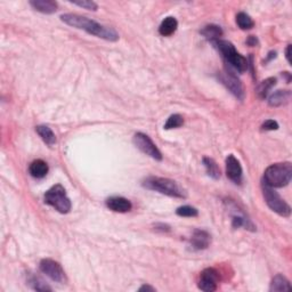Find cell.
<instances>
[{"label":"cell","mask_w":292,"mask_h":292,"mask_svg":"<svg viewBox=\"0 0 292 292\" xmlns=\"http://www.w3.org/2000/svg\"><path fill=\"white\" fill-rule=\"evenodd\" d=\"M61 21L75 29L83 30L87 33L93 34L97 38H102L107 41H118L119 40V34L117 31L110 26H105L103 24H99L96 21L90 20L88 17L78 15V14H63L61 16Z\"/></svg>","instance_id":"obj_1"},{"label":"cell","mask_w":292,"mask_h":292,"mask_svg":"<svg viewBox=\"0 0 292 292\" xmlns=\"http://www.w3.org/2000/svg\"><path fill=\"white\" fill-rule=\"evenodd\" d=\"M142 185H143L145 189L155 191V192H159L171 197L185 199L187 196L185 190H184L178 183L172 179L163 178V177L149 176L143 180Z\"/></svg>","instance_id":"obj_2"},{"label":"cell","mask_w":292,"mask_h":292,"mask_svg":"<svg viewBox=\"0 0 292 292\" xmlns=\"http://www.w3.org/2000/svg\"><path fill=\"white\" fill-rule=\"evenodd\" d=\"M291 178L292 166L290 162L275 163L265 170L263 183L272 189H280V187L289 185Z\"/></svg>","instance_id":"obj_3"},{"label":"cell","mask_w":292,"mask_h":292,"mask_svg":"<svg viewBox=\"0 0 292 292\" xmlns=\"http://www.w3.org/2000/svg\"><path fill=\"white\" fill-rule=\"evenodd\" d=\"M213 45L217 48L226 63L231 65L233 69H235V70L239 71L240 73H243L248 70V60H246L244 56H242V55L235 49L234 45H233L231 41L218 39L213 41Z\"/></svg>","instance_id":"obj_4"},{"label":"cell","mask_w":292,"mask_h":292,"mask_svg":"<svg viewBox=\"0 0 292 292\" xmlns=\"http://www.w3.org/2000/svg\"><path fill=\"white\" fill-rule=\"evenodd\" d=\"M45 203L55 208L61 214H68L71 210V201L69 199L67 191L60 184L50 187L45 193Z\"/></svg>","instance_id":"obj_5"},{"label":"cell","mask_w":292,"mask_h":292,"mask_svg":"<svg viewBox=\"0 0 292 292\" xmlns=\"http://www.w3.org/2000/svg\"><path fill=\"white\" fill-rule=\"evenodd\" d=\"M263 195L265 199V202L267 206L269 207L270 210H273L274 213L282 217H289L291 215V208L286 201H284L279 193L275 190H273L272 187L267 186L266 184L263 183L262 185Z\"/></svg>","instance_id":"obj_6"},{"label":"cell","mask_w":292,"mask_h":292,"mask_svg":"<svg viewBox=\"0 0 292 292\" xmlns=\"http://www.w3.org/2000/svg\"><path fill=\"white\" fill-rule=\"evenodd\" d=\"M133 142L136 147L144 153V154L151 156L152 159L156 160V161H161L162 154L160 152V149L156 147V145L153 143V141L149 138L147 135L143 133H137L134 135Z\"/></svg>","instance_id":"obj_7"},{"label":"cell","mask_w":292,"mask_h":292,"mask_svg":"<svg viewBox=\"0 0 292 292\" xmlns=\"http://www.w3.org/2000/svg\"><path fill=\"white\" fill-rule=\"evenodd\" d=\"M39 268L45 275L49 277L51 281L57 283L65 282L64 269L57 262L53 259H43L39 264Z\"/></svg>","instance_id":"obj_8"},{"label":"cell","mask_w":292,"mask_h":292,"mask_svg":"<svg viewBox=\"0 0 292 292\" xmlns=\"http://www.w3.org/2000/svg\"><path fill=\"white\" fill-rule=\"evenodd\" d=\"M218 78L220 80L222 85H224L236 98L241 100L244 98V88H243L241 81H240L238 76H236L234 73L226 70L225 72H221L220 74L218 75Z\"/></svg>","instance_id":"obj_9"},{"label":"cell","mask_w":292,"mask_h":292,"mask_svg":"<svg viewBox=\"0 0 292 292\" xmlns=\"http://www.w3.org/2000/svg\"><path fill=\"white\" fill-rule=\"evenodd\" d=\"M219 280H220V276H219L218 270L209 267V268L202 270L197 287L204 292H214L217 290Z\"/></svg>","instance_id":"obj_10"},{"label":"cell","mask_w":292,"mask_h":292,"mask_svg":"<svg viewBox=\"0 0 292 292\" xmlns=\"http://www.w3.org/2000/svg\"><path fill=\"white\" fill-rule=\"evenodd\" d=\"M226 175L232 182H234L235 184H241L243 170L241 163L233 154H229L226 158Z\"/></svg>","instance_id":"obj_11"},{"label":"cell","mask_w":292,"mask_h":292,"mask_svg":"<svg viewBox=\"0 0 292 292\" xmlns=\"http://www.w3.org/2000/svg\"><path fill=\"white\" fill-rule=\"evenodd\" d=\"M229 209L234 210L231 214L232 216V226L234 228H240V227H244L245 229H250V231H256L255 225L252 224L251 220L248 219V217L245 216L244 214L242 213L241 210L239 209L238 206L235 203L231 202L228 204Z\"/></svg>","instance_id":"obj_12"},{"label":"cell","mask_w":292,"mask_h":292,"mask_svg":"<svg viewBox=\"0 0 292 292\" xmlns=\"http://www.w3.org/2000/svg\"><path fill=\"white\" fill-rule=\"evenodd\" d=\"M105 204L110 210L114 211V213L126 214L129 213V211L133 209V204H131L130 201L122 196L109 197V199L106 200Z\"/></svg>","instance_id":"obj_13"},{"label":"cell","mask_w":292,"mask_h":292,"mask_svg":"<svg viewBox=\"0 0 292 292\" xmlns=\"http://www.w3.org/2000/svg\"><path fill=\"white\" fill-rule=\"evenodd\" d=\"M190 243L194 250H204L210 245L211 236L209 233L203 229H195L190 240Z\"/></svg>","instance_id":"obj_14"},{"label":"cell","mask_w":292,"mask_h":292,"mask_svg":"<svg viewBox=\"0 0 292 292\" xmlns=\"http://www.w3.org/2000/svg\"><path fill=\"white\" fill-rule=\"evenodd\" d=\"M30 6L37 12L43 14H54L58 8L57 2L51 0H32L30 1Z\"/></svg>","instance_id":"obj_15"},{"label":"cell","mask_w":292,"mask_h":292,"mask_svg":"<svg viewBox=\"0 0 292 292\" xmlns=\"http://www.w3.org/2000/svg\"><path fill=\"white\" fill-rule=\"evenodd\" d=\"M48 171H49V167L44 160H34L33 162H31V165L29 167V172L30 175L34 177L37 179H41L44 177L47 176Z\"/></svg>","instance_id":"obj_16"},{"label":"cell","mask_w":292,"mask_h":292,"mask_svg":"<svg viewBox=\"0 0 292 292\" xmlns=\"http://www.w3.org/2000/svg\"><path fill=\"white\" fill-rule=\"evenodd\" d=\"M291 99V92L290 90H277L270 95L268 98V104L270 106L274 107H279L282 105H286L290 102Z\"/></svg>","instance_id":"obj_17"},{"label":"cell","mask_w":292,"mask_h":292,"mask_svg":"<svg viewBox=\"0 0 292 292\" xmlns=\"http://www.w3.org/2000/svg\"><path fill=\"white\" fill-rule=\"evenodd\" d=\"M178 27V22L173 16H168L162 21L159 26V33L163 37L172 36Z\"/></svg>","instance_id":"obj_18"},{"label":"cell","mask_w":292,"mask_h":292,"mask_svg":"<svg viewBox=\"0 0 292 292\" xmlns=\"http://www.w3.org/2000/svg\"><path fill=\"white\" fill-rule=\"evenodd\" d=\"M291 289V284L289 280L287 277H284L281 274H277V275L274 276L272 280V283H270L269 291L274 292H282V291H289Z\"/></svg>","instance_id":"obj_19"},{"label":"cell","mask_w":292,"mask_h":292,"mask_svg":"<svg viewBox=\"0 0 292 292\" xmlns=\"http://www.w3.org/2000/svg\"><path fill=\"white\" fill-rule=\"evenodd\" d=\"M276 85V78H273V76H270V78H267L259 83L258 86H257L256 88V94L257 96L259 97V98L262 99H265L267 95H268L270 90L274 86Z\"/></svg>","instance_id":"obj_20"},{"label":"cell","mask_w":292,"mask_h":292,"mask_svg":"<svg viewBox=\"0 0 292 292\" xmlns=\"http://www.w3.org/2000/svg\"><path fill=\"white\" fill-rule=\"evenodd\" d=\"M36 131L41 137V140H43L48 146H53L56 144V136H55L53 130L48 126H37Z\"/></svg>","instance_id":"obj_21"},{"label":"cell","mask_w":292,"mask_h":292,"mask_svg":"<svg viewBox=\"0 0 292 292\" xmlns=\"http://www.w3.org/2000/svg\"><path fill=\"white\" fill-rule=\"evenodd\" d=\"M201 34H202L206 39L210 40L211 43H213L215 40L220 39V37L222 36V30L220 26L211 24V25H207L206 27H203V29L201 30Z\"/></svg>","instance_id":"obj_22"},{"label":"cell","mask_w":292,"mask_h":292,"mask_svg":"<svg viewBox=\"0 0 292 292\" xmlns=\"http://www.w3.org/2000/svg\"><path fill=\"white\" fill-rule=\"evenodd\" d=\"M202 163H203L204 168H206L208 176H210L211 178H214V179L220 178V169H219L217 162L215 161L214 159L203 158Z\"/></svg>","instance_id":"obj_23"},{"label":"cell","mask_w":292,"mask_h":292,"mask_svg":"<svg viewBox=\"0 0 292 292\" xmlns=\"http://www.w3.org/2000/svg\"><path fill=\"white\" fill-rule=\"evenodd\" d=\"M236 24L242 30H250L255 26V22H253V20L250 17V15L243 12L239 13L236 15Z\"/></svg>","instance_id":"obj_24"},{"label":"cell","mask_w":292,"mask_h":292,"mask_svg":"<svg viewBox=\"0 0 292 292\" xmlns=\"http://www.w3.org/2000/svg\"><path fill=\"white\" fill-rule=\"evenodd\" d=\"M184 124V118L180 116V114H172L168 118L167 122L165 123V129L166 130H170V129H175V128H179Z\"/></svg>","instance_id":"obj_25"},{"label":"cell","mask_w":292,"mask_h":292,"mask_svg":"<svg viewBox=\"0 0 292 292\" xmlns=\"http://www.w3.org/2000/svg\"><path fill=\"white\" fill-rule=\"evenodd\" d=\"M29 284L36 291H51V288L44 282L40 277L32 276L29 279Z\"/></svg>","instance_id":"obj_26"},{"label":"cell","mask_w":292,"mask_h":292,"mask_svg":"<svg viewBox=\"0 0 292 292\" xmlns=\"http://www.w3.org/2000/svg\"><path fill=\"white\" fill-rule=\"evenodd\" d=\"M176 214L178 215L179 217H196L197 215H199V211L194 207L183 206L179 207L178 209L176 210Z\"/></svg>","instance_id":"obj_27"},{"label":"cell","mask_w":292,"mask_h":292,"mask_svg":"<svg viewBox=\"0 0 292 292\" xmlns=\"http://www.w3.org/2000/svg\"><path fill=\"white\" fill-rule=\"evenodd\" d=\"M73 5L75 6H79L81 7V8H85V9H88V10H97L98 8V6H97L96 2L92 1V0H82V1H72Z\"/></svg>","instance_id":"obj_28"},{"label":"cell","mask_w":292,"mask_h":292,"mask_svg":"<svg viewBox=\"0 0 292 292\" xmlns=\"http://www.w3.org/2000/svg\"><path fill=\"white\" fill-rule=\"evenodd\" d=\"M263 130L269 131V130H277L279 129V123L275 120H266L262 126Z\"/></svg>","instance_id":"obj_29"},{"label":"cell","mask_w":292,"mask_h":292,"mask_svg":"<svg viewBox=\"0 0 292 292\" xmlns=\"http://www.w3.org/2000/svg\"><path fill=\"white\" fill-rule=\"evenodd\" d=\"M155 229H156V231H161V232H169L170 227L166 224H156L155 225Z\"/></svg>","instance_id":"obj_30"},{"label":"cell","mask_w":292,"mask_h":292,"mask_svg":"<svg viewBox=\"0 0 292 292\" xmlns=\"http://www.w3.org/2000/svg\"><path fill=\"white\" fill-rule=\"evenodd\" d=\"M246 44L249 45V46L251 47H255L257 44H258V40H257V38L255 36H250L248 38V40H246Z\"/></svg>","instance_id":"obj_31"},{"label":"cell","mask_w":292,"mask_h":292,"mask_svg":"<svg viewBox=\"0 0 292 292\" xmlns=\"http://www.w3.org/2000/svg\"><path fill=\"white\" fill-rule=\"evenodd\" d=\"M140 291H155V288L149 286H143L140 288Z\"/></svg>","instance_id":"obj_32"},{"label":"cell","mask_w":292,"mask_h":292,"mask_svg":"<svg viewBox=\"0 0 292 292\" xmlns=\"http://www.w3.org/2000/svg\"><path fill=\"white\" fill-rule=\"evenodd\" d=\"M290 49H291V46L289 45V46L287 47V50H286V57H287V60H288V62H289V63H291V58H290Z\"/></svg>","instance_id":"obj_33"}]
</instances>
